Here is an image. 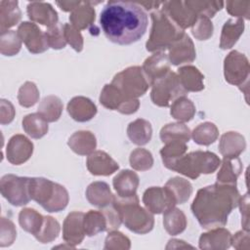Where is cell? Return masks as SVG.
Here are the masks:
<instances>
[{
    "instance_id": "6da1fadb",
    "label": "cell",
    "mask_w": 250,
    "mask_h": 250,
    "mask_svg": "<svg viewBox=\"0 0 250 250\" xmlns=\"http://www.w3.org/2000/svg\"><path fill=\"white\" fill-rule=\"evenodd\" d=\"M147 15L139 4L128 1H108L100 15V24L105 37L119 45L139 41L147 28Z\"/></svg>"
},
{
    "instance_id": "7a4b0ae2",
    "label": "cell",
    "mask_w": 250,
    "mask_h": 250,
    "mask_svg": "<svg viewBox=\"0 0 250 250\" xmlns=\"http://www.w3.org/2000/svg\"><path fill=\"white\" fill-rule=\"evenodd\" d=\"M240 194L236 186L215 183L200 188L190 206L198 224L205 229L224 227L229 215L238 206Z\"/></svg>"
},
{
    "instance_id": "3957f363",
    "label": "cell",
    "mask_w": 250,
    "mask_h": 250,
    "mask_svg": "<svg viewBox=\"0 0 250 250\" xmlns=\"http://www.w3.org/2000/svg\"><path fill=\"white\" fill-rule=\"evenodd\" d=\"M112 206L118 212L121 222L131 231L146 234L153 229V215L148 210L140 206L137 194L127 198L114 196Z\"/></svg>"
},
{
    "instance_id": "277c9868",
    "label": "cell",
    "mask_w": 250,
    "mask_h": 250,
    "mask_svg": "<svg viewBox=\"0 0 250 250\" xmlns=\"http://www.w3.org/2000/svg\"><path fill=\"white\" fill-rule=\"evenodd\" d=\"M29 195L50 213L63 210L69 200L68 192L63 186L38 177L29 180Z\"/></svg>"
},
{
    "instance_id": "5b68a950",
    "label": "cell",
    "mask_w": 250,
    "mask_h": 250,
    "mask_svg": "<svg viewBox=\"0 0 250 250\" xmlns=\"http://www.w3.org/2000/svg\"><path fill=\"white\" fill-rule=\"evenodd\" d=\"M152 21L149 38L146 43L148 52H164L168 47L181 38L185 32L162 11L155 10L150 13Z\"/></svg>"
},
{
    "instance_id": "8992f818",
    "label": "cell",
    "mask_w": 250,
    "mask_h": 250,
    "mask_svg": "<svg viewBox=\"0 0 250 250\" xmlns=\"http://www.w3.org/2000/svg\"><path fill=\"white\" fill-rule=\"evenodd\" d=\"M220 164L221 160L214 152L196 150L184 154L170 167V170L195 180L201 174H212Z\"/></svg>"
},
{
    "instance_id": "52a82bcc",
    "label": "cell",
    "mask_w": 250,
    "mask_h": 250,
    "mask_svg": "<svg viewBox=\"0 0 250 250\" xmlns=\"http://www.w3.org/2000/svg\"><path fill=\"white\" fill-rule=\"evenodd\" d=\"M111 84L130 99H138L146 94L150 87L141 66H130L117 73Z\"/></svg>"
},
{
    "instance_id": "ba28073f",
    "label": "cell",
    "mask_w": 250,
    "mask_h": 250,
    "mask_svg": "<svg viewBox=\"0 0 250 250\" xmlns=\"http://www.w3.org/2000/svg\"><path fill=\"white\" fill-rule=\"evenodd\" d=\"M151 87L150 99L152 103L162 107L170 106L177 99L188 94L182 86L177 73L171 70Z\"/></svg>"
},
{
    "instance_id": "9c48e42d",
    "label": "cell",
    "mask_w": 250,
    "mask_h": 250,
    "mask_svg": "<svg viewBox=\"0 0 250 250\" xmlns=\"http://www.w3.org/2000/svg\"><path fill=\"white\" fill-rule=\"evenodd\" d=\"M28 177L7 174L1 178L0 190L2 196L14 206H23L30 201Z\"/></svg>"
},
{
    "instance_id": "30bf717a",
    "label": "cell",
    "mask_w": 250,
    "mask_h": 250,
    "mask_svg": "<svg viewBox=\"0 0 250 250\" xmlns=\"http://www.w3.org/2000/svg\"><path fill=\"white\" fill-rule=\"evenodd\" d=\"M249 62L246 56L238 51H231L224 61V75L227 82L237 86L240 89L248 88L249 81Z\"/></svg>"
},
{
    "instance_id": "8fae6325",
    "label": "cell",
    "mask_w": 250,
    "mask_h": 250,
    "mask_svg": "<svg viewBox=\"0 0 250 250\" xmlns=\"http://www.w3.org/2000/svg\"><path fill=\"white\" fill-rule=\"evenodd\" d=\"M100 103L110 110H117L123 114L135 113L140 106L138 99H130L123 95L114 85L106 84L100 95Z\"/></svg>"
},
{
    "instance_id": "7c38bea8",
    "label": "cell",
    "mask_w": 250,
    "mask_h": 250,
    "mask_svg": "<svg viewBox=\"0 0 250 250\" xmlns=\"http://www.w3.org/2000/svg\"><path fill=\"white\" fill-rule=\"evenodd\" d=\"M143 203L152 214H161L176 206L172 194L165 187H151L146 189L143 194Z\"/></svg>"
},
{
    "instance_id": "4fadbf2b",
    "label": "cell",
    "mask_w": 250,
    "mask_h": 250,
    "mask_svg": "<svg viewBox=\"0 0 250 250\" xmlns=\"http://www.w3.org/2000/svg\"><path fill=\"white\" fill-rule=\"evenodd\" d=\"M17 32L30 53L40 54L48 50L49 45L45 32L36 23L23 21L19 25Z\"/></svg>"
},
{
    "instance_id": "5bb4252c",
    "label": "cell",
    "mask_w": 250,
    "mask_h": 250,
    "mask_svg": "<svg viewBox=\"0 0 250 250\" xmlns=\"http://www.w3.org/2000/svg\"><path fill=\"white\" fill-rule=\"evenodd\" d=\"M161 11L183 30L191 27L197 16L188 7L185 1H166L162 3Z\"/></svg>"
},
{
    "instance_id": "9a60e30c",
    "label": "cell",
    "mask_w": 250,
    "mask_h": 250,
    "mask_svg": "<svg viewBox=\"0 0 250 250\" xmlns=\"http://www.w3.org/2000/svg\"><path fill=\"white\" fill-rule=\"evenodd\" d=\"M32 142L21 134L14 135L8 142L6 147V156L10 163L21 165L26 162L32 155Z\"/></svg>"
},
{
    "instance_id": "2e32d148",
    "label": "cell",
    "mask_w": 250,
    "mask_h": 250,
    "mask_svg": "<svg viewBox=\"0 0 250 250\" xmlns=\"http://www.w3.org/2000/svg\"><path fill=\"white\" fill-rule=\"evenodd\" d=\"M83 220L84 213L73 211L69 213L63 221L62 238L65 243L70 245L72 248L80 244L86 235Z\"/></svg>"
},
{
    "instance_id": "e0dca14e",
    "label": "cell",
    "mask_w": 250,
    "mask_h": 250,
    "mask_svg": "<svg viewBox=\"0 0 250 250\" xmlns=\"http://www.w3.org/2000/svg\"><path fill=\"white\" fill-rule=\"evenodd\" d=\"M168 58L173 65L189 63L196 58L193 42L186 33L181 38L173 42L168 47Z\"/></svg>"
},
{
    "instance_id": "ac0fdd59",
    "label": "cell",
    "mask_w": 250,
    "mask_h": 250,
    "mask_svg": "<svg viewBox=\"0 0 250 250\" xmlns=\"http://www.w3.org/2000/svg\"><path fill=\"white\" fill-rule=\"evenodd\" d=\"M142 69L152 86L156 81L163 78L170 71V61L164 52H156L148 57L143 63Z\"/></svg>"
},
{
    "instance_id": "d6986e66",
    "label": "cell",
    "mask_w": 250,
    "mask_h": 250,
    "mask_svg": "<svg viewBox=\"0 0 250 250\" xmlns=\"http://www.w3.org/2000/svg\"><path fill=\"white\" fill-rule=\"evenodd\" d=\"M87 169L95 176H109L118 170V163L103 150H96L89 154L86 161Z\"/></svg>"
},
{
    "instance_id": "ffe728a7",
    "label": "cell",
    "mask_w": 250,
    "mask_h": 250,
    "mask_svg": "<svg viewBox=\"0 0 250 250\" xmlns=\"http://www.w3.org/2000/svg\"><path fill=\"white\" fill-rule=\"evenodd\" d=\"M231 233L225 228L211 229L199 237V248L207 250L228 249L231 246Z\"/></svg>"
},
{
    "instance_id": "44dd1931",
    "label": "cell",
    "mask_w": 250,
    "mask_h": 250,
    "mask_svg": "<svg viewBox=\"0 0 250 250\" xmlns=\"http://www.w3.org/2000/svg\"><path fill=\"white\" fill-rule=\"evenodd\" d=\"M30 21L52 27L58 23V13L53 6L46 2H30L26 8Z\"/></svg>"
},
{
    "instance_id": "7402d4cb",
    "label": "cell",
    "mask_w": 250,
    "mask_h": 250,
    "mask_svg": "<svg viewBox=\"0 0 250 250\" xmlns=\"http://www.w3.org/2000/svg\"><path fill=\"white\" fill-rule=\"evenodd\" d=\"M66 109L70 117L78 122L89 121L97 113L96 104L90 99L82 96L72 98L68 102Z\"/></svg>"
},
{
    "instance_id": "603a6c76",
    "label": "cell",
    "mask_w": 250,
    "mask_h": 250,
    "mask_svg": "<svg viewBox=\"0 0 250 250\" xmlns=\"http://www.w3.org/2000/svg\"><path fill=\"white\" fill-rule=\"evenodd\" d=\"M139 184L140 179L137 173L128 169L120 171L112 180V185L117 195L122 198L136 195Z\"/></svg>"
},
{
    "instance_id": "cb8c5ba5",
    "label": "cell",
    "mask_w": 250,
    "mask_h": 250,
    "mask_svg": "<svg viewBox=\"0 0 250 250\" xmlns=\"http://www.w3.org/2000/svg\"><path fill=\"white\" fill-rule=\"evenodd\" d=\"M246 142L244 137L233 131L222 135L219 143V150L224 157H238L245 149Z\"/></svg>"
},
{
    "instance_id": "d4e9b609",
    "label": "cell",
    "mask_w": 250,
    "mask_h": 250,
    "mask_svg": "<svg viewBox=\"0 0 250 250\" xmlns=\"http://www.w3.org/2000/svg\"><path fill=\"white\" fill-rule=\"evenodd\" d=\"M86 198L90 204L98 208H105L112 204L114 195L104 182H94L86 189Z\"/></svg>"
},
{
    "instance_id": "484cf974",
    "label": "cell",
    "mask_w": 250,
    "mask_h": 250,
    "mask_svg": "<svg viewBox=\"0 0 250 250\" xmlns=\"http://www.w3.org/2000/svg\"><path fill=\"white\" fill-rule=\"evenodd\" d=\"M178 78L185 88L188 92H199L204 89V76L193 65H185L178 69Z\"/></svg>"
},
{
    "instance_id": "4316f807",
    "label": "cell",
    "mask_w": 250,
    "mask_h": 250,
    "mask_svg": "<svg viewBox=\"0 0 250 250\" xmlns=\"http://www.w3.org/2000/svg\"><path fill=\"white\" fill-rule=\"evenodd\" d=\"M244 31V20L242 19H229L222 28L220 38V48L223 50L230 49L238 41L239 37Z\"/></svg>"
},
{
    "instance_id": "83f0119b",
    "label": "cell",
    "mask_w": 250,
    "mask_h": 250,
    "mask_svg": "<svg viewBox=\"0 0 250 250\" xmlns=\"http://www.w3.org/2000/svg\"><path fill=\"white\" fill-rule=\"evenodd\" d=\"M72 151L79 155H89L97 146L95 135L90 131H77L70 136L67 142Z\"/></svg>"
},
{
    "instance_id": "f1b7e54d",
    "label": "cell",
    "mask_w": 250,
    "mask_h": 250,
    "mask_svg": "<svg viewBox=\"0 0 250 250\" xmlns=\"http://www.w3.org/2000/svg\"><path fill=\"white\" fill-rule=\"evenodd\" d=\"M93 4L95 3L81 2V4L70 13V16H69L70 24L76 29H78L79 31L93 25L96 18L95 9L92 6Z\"/></svg>"
},
{
    "instance_id": "f546056e",
    "label": "cell",
    "mask_w": 250,
    "mask_h": 250,
    "mask_svg": "<svg viewBox=\"0 0 250 250\" xmlns=\"http://www.w3.org/2000/svg\"><path fill=\"white\" fill-rule=\"evenodd\" d=\"M220 165L221 168L217 174V182L236 186L237 178L242 171V163L239 157H224Z\"/></svg>"
},
{
    "instance_id": "4dcf8cb0",
    "label": "cell",
    "mask_w": 250,
    "mask_h": 250,
    "mask_svg": "<svg viewBox=\"0 0 250 250\" xmlns=\"http://www.w3.org/2000/svg\"><path fill=\"white\" fill-rule=\"evenodd\" d=\"M127 135L130 141L137 146H145L151 140V124L143 118H138L130 122L127 127Z\"/></svg>"
},
{
    "instance_id": "1f68e13d",
    "label": "cell",
    "mask_w": 250,
    "mask_h": 250,
    "mask_svg": "<svg viewBox=\"0 0 250 250\" xmlns=\"http://www.w3.org/2000/svg\"><path fill=\"white\" fill-rule=\"evenodd\" d=\"M21 19V12L18 1L2 0L0 2V30L7 31Z\"/></svg>"
},
{
    "instance_id": "d6a6232c",
    "label": "cell",
    "mask_w": 250,
    "mask_h": 250,
    "mask_svg": "<svg viewBox=\"0 0 250 250\" xmlns=\"http://www.w3.org/2000/svg\"><path fill=\"white\" fill-rule=\"evenodd\" d=\"M190 138L191 132L189 128L182 122L166 124L160 130V139L164 144L176 141L188 143Z\"/></svg>"
},
{
    "instance_id": "836d02e7",
    "label": "cell",
    "mask_w": 250,
    "mask_h": 250,
    "mask_svg": "<svg viewBox=\"0 0 250 250\" xmlns=\"http://www.w3.org/2000/svg\"><path fill=\"white\" fill-rule=\"evenodd\" d=\"M164 187L172 194L176 205L184 204L187 202L192 193L191 184L188 180L181 177H174L169 179Z\"/></svg>"
},
{
    "instance_id": "e575fe53",
    "label": "cell",
    "mask_w": 250,
    "mask_h": 250,
    "mask_svg": "<svg viewBox=\"0 0 250 250\" xmlns=\"http://www.w3.org/2000/svg\"><path fill=\"white\" fill-rule=\"evenodd\" d=\"M163 214V226L170 235L180 234L186 229L187 218L182 210L173 207Z\"/></svg>"
},
{
    "instance_id": "d590c367",
    "label": "cell",
    "mask_w": 250,
    "mask_h": 250,
    "mask_svg": "<svg viewBox=\"0 0 250 250\" xmlns=\"http://www.w3.org/2000/svg\"><path fill=\"white\" fill-rule=\"evenodd\" d=\"M62 103L57 96L50 95L40 102L38 105V113L47 121L55 122L60 119L62 112Z\"/></svg>"
},
{
    "instance_id": "8d00e7d4",
    "label": "cell",
    "mask_w": 250,
    "mask_h": 250,
    "mask_svg": "<svg viewBox=\"0 0 250 250\" xmlns=\"http://www.w3.org/2000/svg\"><path fill=\"white\" fill-rule=\"evenodd\" d=\"M22 128L24 132L33 139L44 137L49 130L48 122L38 113H29L22 119Z\"/></svg>"
},
{
    "instance_id": "74e56055",
    "label": "cell",
    "mask_w": 250,
    "mask_h": 250,
    "mask_svg": "<svg viewBox=\"0 0 250 250\" xmlns=\"http://www.w3.org/2000/svg\"><path fill=\"white\" fill-rule=\"evenodd\" d=\"M44 216L32 208H23L19 214V223L22 229L34 236L40 231Z\"/></svg>"
},
{
    "instance_id": "f35d334b",
    "label": "cell",
    "mask_w": 250,
    "mask_h": 250,
    "mask_svg": "<svg viewBox=\"0 0 250 250\" xmlns=\"http://www.w3.org/2000/svg\"><path fill=\"white\" fill-rule=\"evenodd\" d=\"M83 223L85 233L88 236H93L102 231L107 230L106 218L102 210H90L84 214Z\"/></svg>"
},
{
    "instance_id": "ab89813d",
    "label": "cell",
    "mask_w": 250,
    "mask_h": 250,
    "mask_svg": "<svg viewBox=\"0 0 250 250\" xmlns=\"http://www.w3.org/2000/svg\"><path fill=\"white\" fill-rule=\"evenodd\" d=\"M170 114L179 122H188L195 114V105L186 96L180 97L171 104Z\"/></svg>"
},
{
    "instance_id": "60d3db41",
    "label": "cell",
    "mask_w": 250,
    "mask_h": 250,
    "mask_svg": "<svg viewBox=\"0 0 250 250\" xmlns=\"http://www.w3.org/2000/svg\"><path fill=\"white\" fill-rule=\"evenodd\" d=\"M219 136V130L214 123L204 122L197 125L192 133L191 137L197 145L209 146L213 144Z\"/></svg>"
},
{
    "instance_id": "b9f144b4",
    "label": "cell",
    "mask_w": 250,
    "mask_h": 250,
    "mask_svg": "<svg viewBox=\"0 0 250 250\" xmlns=\"http://www.w3.org/2000/svg\"><path fill=\"white\" fill-rule=\"evenodd\" d=\"M187 143L184 142H169L160 150V155L164 166L168 169L184 154L187 153Z\"/></svg>"
},
{
    "instance_id": "7bdbcfd3",
    "label": "cell",
    "mask_w": 250,
    "mask_h": 250,
    "mask_svg": "<svg viewBox=\"0 0 250 250\" xmlns=\"http://www.w3.org/2000/svg\"><path fill=\"white\" fill-rule=\"evenodd\" d=\"M188 8L197 16L212 18L219 12L223 6L224 2L222 1H185Z\"/></svg>"
},
{
    "instance_id": "ee69618b",
    "label": "cell",
    "mask_w": 250,
    "mask_h": 250,
    "mask_svg": "<svg viewBox=\"0 0 250 250\" xmlns=\"http://www.w3.org/2000/svg\"><path fill=\"white\" fill-rule=\"evenodd\" d=\"M21 48V40L15 30L1 32L0 52L4 56H15Z\"/></svg>"
},
{
    "instance_id": "f6af8a7d",
    "label": "cell",
    "mask_w": 250,
    "mask_h": 250,
    "mask_svg": "<svg viewBox=\"0 0 250 250\" xmlns=\"http://www.w3.org/2000/svg\"><path fill=\"white\" fill-rule=\"evenodd\" d=\"M60 229V224L55 218L45 216L41 229L34 237L41 243H49L58 237Z\"/></svg>"
},
{
    "instance_id": "bcb514c9",
    "label": "cell",
    "mask_w": 250,
    "mask_h": 250,
    "mask_svg": "<svg viewBox=\"0 0 250 250\" xmlns=\"http://www.w3.org/2000/svg\"><path fill=\"white\" fill-rule=\"evenodd\" d=\"M130 165L137 171L149 170L153 165V157L150 151L146 148L138 147L130 154Z\"/></svg>"
},
{
    "instance_id": "7dc6e473",
    "label": "cell",
    "mask_w": 250,
    "mask_h": 250,
    "mask_svg": "<svg viewBox=\"0 0 250 250\" xmlns=\"http://www.w3.org/2000/svg\"><path fill=\"white\" fill-rule=\"evenodd\" d=\"M39 100V90L35 83L26 81L22 84L18 93L19 104L23 107L33 106Z\"/></svg>"
},
{
    "instance_id": "c3c4849f",
    "label": "cell",
    "mask_w": 250,
    "mask_h": 250,
    "mask_svg": "<svg viewBox=\"0 0 250 250\" xmlns=\"http://www.w3.org/2000/svg\"><path fill=\"white\" fill-rule=\"evenodd\" d=\"M45 35H46L49 47L56 49V50L62 49L65 47L66 41L64 39L62 23L58 22L56 25L49 27L45 31Z\"/></svg>"
},
{
    "instance_id": "681fc988",
    "label": "cell",
    "mask_w": 250,
    "mask_h": 250,
    "mask_svg": "<svg viewBox=\"0 0 250 250\" xmlns=\"http://www.w3.org/2000/svg\"><path fill=\"white\" fill-rule=\"evenodd\" d=\"M213 23L210 19L198 17L191 26V33L197 40H207L213 35Z\"/></svg>"
},
{
    "instance_id": "f907efd6",
    "label": "cell",
    "mask_w": 250,
    "mask_h": 250,
    "mask_svg": "<svg viewBox=\"0 0 250 250\" xmlns=\"http://www.w3.org/2000/svg\"><path fill=\"white\" fill-rule=\"evenodd\" d=\"M130 239L125 236L122 232H119L117 230H111L108 232L105 243H104V249H113V250H119V249H130Z\"/></svg>"
},
{
    "instance_id": "816d5d0a",
    "label": "cell",
    "mask_w": 250,
    "mask_h": 250,
    "mask_svg": "<svg viewBox=\"0 0 250 250\" xmlns=\"http://www.w3.org/2000/svg\"><path fill=\"white\" fill-rule=\"evenodd\" d=\"M17 236L15 225L9 219L1 218V232H0V246L6 247L13 244Z\"/></svg>"
},
{
    "instance_id": "f5cc1de1",
    "label": "cell",
    "mask_w": 250,
    "mask_h": 250,
    "mask_svg": "<svg viewBox=\"0 0 250 250\" xmlns=\"http://www.w3.org/2000/svg\"><path fill=\"white\" fill-rule=\"evenodd\" d=\"M228 13L236 19H249L250 2L249 1H228L225 3Z\"/></svg>"
},
{
    "instance_id": "db71d44e",
    "label": "cell",
    "mask_w": 250,
    "mask_h": 250,
    "mask_svg": "<svg viewBox=\"0 0 250 250\" xmlns=\"http://www.w3.org/2000/svg\"><path fill=\"white\" fill-rule=\"evenodd\" d=\"M63 34L66 43L76 52H81L83 49V37L78 29L73 27L70 23L63 24Z\"/></svg>"
},
{
    "instance_id": "11a10c76",
    "label": "cell",
    "mask_w": 250,
    "mask_h": 250,
    "mask_svg": "<svg viewBox=\"0 0 250 250\" xmlns=\"http://www.w3.org/2000/svg\"><path fill=\"white\" fill-rule=\"evenodd\" d=\"M15 108L14 105L6 100H1V109H0V122L2 125H6L9 124L13 121L14 117H15Z\"/></svg>"
},
{
    "instance_id": "9f6ffc18",
    "label": "cell",
    "mask_w": 250,
    "mask_h": 250,
    "mask_svg": "<svg viewBox=\"0 0 250 250\" xmlns=\"http://www.w3.org/2000/svg\"><path fill=\"white\" fill-rule=\"evenodd\" d=\"M249 196L246 192L242 197L240 196L238 206L241 211V224L244 230L249 231Z\"/></svg>"
},
{
    "instance_id": "6f0895ef",
    "label": "cell",
    "mask_w": 250,
    "mask_h": 250,
    "mask_svg": "<svg viewBox=\"0 0 250 250\" xmlns=\"http://www.w3.org/2000/svg\"><path fill=\"white\" fill-rule=\"evenodd\" d=\"M231 245L236 249H249V231L239 230L231 236Z\"/></svg>"
},
{
    "instance_id": "680465c9",
    "label": "cell",
    "mask_w": 250,
    "mask_h": 250,
    "mask_svg": "<svg viewBox=\"0 0 250 250\" xmlns=\"http://www.w3.org/2000/svg\"><path fill=\"white\" fill-rule=\"evenodd\" d=\"M81 4V1H58L57 5L64 12H72L75 10L79 5Z\"/></svg>"
},
{
    "instance_id": "91938a15",
    "label": "cell",
    "mask_w": 250,
    "mask_h": 250,
    "mask_svg": "<svg viewBox=\"0 0 250 250\" xmlns=\"http://www.w3.org/2000/svg\"><path fill=\"white\" fill-rule=\"evenodd\" d=\"M139 4L141 7H144L146 10H152V9H157L160 5H162L163 2H156V1H142V2H136Z\"/></svg>"
}]
</instances>
